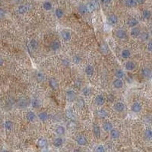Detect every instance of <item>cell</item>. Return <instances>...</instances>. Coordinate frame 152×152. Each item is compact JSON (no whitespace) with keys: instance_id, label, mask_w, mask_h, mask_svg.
<instances>
[{"instance_id":"obj_1","label":"cell","mask_w":152,"mask_h":152,"mask_svg":"<svg viewBox=\"0 0 152 152\" xmlns=\"http://www.w3.org/2000/svg\"><path fill=\"white\" fill-rule=\"evenodd\" d=\"M65 98L68 102H73L77 100L76 93L73 90H69L65 93Z\"/></svg>"},{"instance_id":"obj_2","label":"cell","mask_w":152,"mask_h":152,"mask_svg":"<svg viewBox=\"0 0 152 152\" xmlns=\"http://www.w3.org/2000/svg\"><path fill=\"white\" fill-rule=\"evenodd\" d=\"M30 5L27 4H21V5H18V7L17 8V12L19 14H24L30 10Z\"/></svg>"},{"instance_id":"obj_3","label":"cell","mask_w":152,"mask_h":152,"mask_svg":"<svg viewBox=\"0 0 152 152\" xmlns=\"http://www.w3.org/2000/svg\"><path fill=\"white\" fill-rule=\"evenodd\" d=\"M113 108L115 111H116L118 113H121V112L124 111L126 107H125V104L123 102L119 101V102H116V103L114 104V105L113 106Z\"/></svg>"},{"instance_id":"obj_4","label":"cell","mask_w":152,"mask_h":152,"mask_svg":"<svg viewBox=\"0 0 152 152\" xmlns=\"http://www.w3.org/2000/svg\"><path fill=\"white\" fill-rule=\"evenodd\" d=\"M131 110L135 113H140L142 110V105L140 102H134L131 107Z\"/></svg>"},{"instance_id":"obj_5","label":"cell","mask_w":152,"mask_h":152,"mask_svg":"<svg viewBox=\"0 0 152 152\" xmlns=\"http://www.w3.org/2000/svg\"><path fill=\"white\" fill-rule=\"evenodd\" d=\"M107 22L110 25L114 26L118 23V17L114 14H111L107 17Z\"/></svg>"},{"instance_id":"obj_6","label":"cell","mask_w":152,"mask_h":152,"mask_svg":"<svg viewBox=\"0 0 152 152\" xmlns=\"http://www.w3.org/2000/svg\"><path fill=\"white\" fill-rule=\"evenodd\" d=\"M77 144L80 146H85L88 144V140L84 136H78L75 139Z\"/></svg>"},{"instance_id":"obj_7","label":"cell","mask_w":152,"mask_h":152,"mask_svg":"<svg viewBox=\"0 0 152 152\" xmlns=\"http://www.w3.org/2000/svg\"><path fill=\"white\" fill-rule=\"evenodd\" d=\"M116 36L120 40H126L127 38V33L123 29H119L116 32Z\"/></svg>"},{"instance_id":"obj_8","label":"cell","mask_w":152,"mask_h":152,"mask_svg":"<svg viewBox=\"0 0 152 152\" xmlns=\"http://www.w3.org/2000/svg\"><path fill=\"white\" fill-rule=\"evenodd\" d=\"M105 101H106V99L105 97L101 95V94H98L97 96H96L95 97V104L99 106V107H101L103 106L104 104H105Z\"/></svg>"},{"instance_id":"obj_9","label":"cell","mask_w":152,"mask_h":152,"mask_svg":"<svg viewBox=\"0 0 152 152\" xmlns=\"http://www.w3.org/2000/svg\"><path fill=\"white\" fill-rule=\"evenodd\" d=\"M85 72L86 75L88 76V77L93 76L94 74V66L91 65H88L85 68Z\"/></svg>"},{"instance_id":"obj_10","label":"cell","mask_w":152,"mask_h":152,"mask_svg":"<svg viewBox=\"0 0 152 152\" xmlns=\"http://www.w3.org/2000/svg\"><path fill=\"white\" fill-rule=\"evenodd\" d=\"M141 33H142V32H141V30H140V28H139L138 27H135L132 28L131 30H130V35H131V37H133V38H137V37H139V35L141 34Z\"/></svg>"},{"instance_id":"obj_11","label":"cell","mask_w":152,"mask_h":152,"mask_svg":"<svg viewBox=\"0 0 152 152\" xmlns=\"http://www.w3.org/2000/svg\"><path fill=\"white\" fill-rule=\"evenodd\" d=\"M93 133L94 136L97 138V139H100L101 136V129L100 127L98 125L94 124L93 126Z\"/></svg>"},{"instance_id":"obj_12","label":"cell","mask_w":152,"mask_h":152,"mask_svg":"<svg viewBox=\"0 0 152 152\" xmlns=\"http://www.w3.org/2000/svg\"><path fill=\"white\" fill-rule=\"evenodd\" d=\"M61 37L65 41H69L72 38V34L70 33V31H69L67 30H64L61 32Z\"/></svg>"},{"instance_id":"obj_13","label":"cell","mask_w":152,"mask_h":152,"mask_svg":"<svg viewBox=\"0 0 152 152\" xmlns=\"http://www.w3.org/2000/svg\"><path fill=\"white\" fill-rule=\"evenodd\" d=\"M136 68V64L133 62V61H128L126 64H125V69L127 71H133L135 70Z\"/></svg>"},{"instance_id":"obj_14","label":"cell","mask_w":152,"mask_h":152,"mask_svg":"<svg viewBox=\"0 0 152 152\" xmlns=\"http://www.w3.org/2000/svg\"><path fill=\"white\" fill-rule=\"evenodd\" d=\"M35 78L38 82H43L46 80V75L42 72H37L35 75Z\"/></svg>"},{"instance_id":"obj_15","label":"cell","mask_w":152,"mask_h":152,"mask_svg":"<svg viewBox=\"0 0 152 152\" xmlns=\"http://www.w3.org/2000/svg\"><path fill=\"white\" fill-rule=\"evenodd\" d=\"M142 75L146 78H151L152 77L151 69L148 68H143L142 69Z\"/></svg>"},{"instance_id":"obj_16","label":"cell","mask_w":152,"mask_h":152,"mask_svg":"<svg viewBox=\"0 0 152 152\" xmlns=\"http://www.w3.org/2000/svg\"><path fill=\"white\" fill-rule=\"evenodd\" d=\"M139 24V21L136 18H130L128 20V21H127L128 26L129 27H131V28H133V27H136Z\"/></svg>"},{"instance_id":"obj_17","label":"cell","mask_w":152,"mask_h":152,"mask_svg":"<svg viewBox=\"0 0 152 152\" xmlns=\"http://www.w3.org/2000/svg\"><path fill=\"white\" fill-rule=\"evenodd\" d=\"M28 47H29V49L31 50V51H35L37 47H38V42L34 40V39H32L31 40H30L29 42V44H28Z\"/></svg>"},{"instance_id":"obj_18","label":"cell","mask_w":152,"mask_h":152,"mask_svg":"<svg viewBox=\"0 0 152 152\" xmlns=\"http://www.w3.org/2000/svg\"><path fill=\"white\" fill-rule=\"evenodd\" d=\"M97 116L100 119H104L108 116V113L104 109H100L97 110Z\"/></svg>"},{"instance_id":"obj_19","label":"cell","mask_w":152,"mask_h":152,"mask_svg":"<svg viewBox=\"0 0 152 152\" xmlns=\"http://www.w3.org/2000/svg\"><path fill=\"white\" fill-rule=\"evenodd\" d=\"M110 135L111 139H118L120 137V132L116 129H113L110 132Z\"/></svg>"},{"instance_id":"obj_20","label":"cell","mask_w":152,"mask_h":152,"mask_svg":"<svg viewBox=\"0 0 152 152\" xmlns=\"http://www.w3.org/2000/svg\"><path fill=\"white\" fill-rule=\"evenodd\" d=\"M37 118V116L33 111H28L26 114V119L29 122H33Z\"/></svg>"},{"instance_id":"obj_21","label":"cell","mask_w":152,"mask_h":152,"mask_svg":"<svg viewBox=\"0 0 152 152\" xmlns=\"http://www.w3.org/2000/svg\"><path fill=\"white\" fill-rule=\"evenodd\" d=\"M123 81L122 79H119V78H116L113 82V85L115 88H117V89H120V88H122L123 87Z\"/></svg>"},{"instance_id":"obj_22","label":"cell","mask_w":152,"mask_h":152,"mask_svg":"<svg viewBox=\"0 0 152 152\" xmlns=\"http://www.w3.org/2000/svg\"><path fill=\"white\" fill-rule=\"evenodd\" d=\"M65 131H66V129H65V126H58L56 128V129H55V132H56V133L58 135V136H63V135H65Z\"/></svg>"},{"instance_id":"obj_23","label":"cell","mask_w":152,"mask_h":152,"mask_svg":"<svg viewBox=\"0 0 152 152\" xmlns=\"http://www.w3.org/2000/svg\"><path fill=\"white\" fill-rule=\"evenodd\" d=\"M50 47H51V49L53 51H57V50H59L60 49L61 43H60V42L59 40H54V41L52 42Z\"/></svg>"},{"instance_id":"obj_24","label":"cell","mask_w":152,"mask_h":152,"mask_svg":"<svg viewBox=\"0 0 152 152\" xmlns=\"http://www.w3.org/2000/svg\"><path fill=\"white\" fill-rule=\"evenodd\" d=\"M102 128H103V129H104L105 132H110L113 129V124H112L110 122H106V123H104L103 124Z\"/></svg>"},{"instance_id":"obj_25","label":"cell","mask_w":152,"mask_h":152,"mask_svg":"<svg viewBox=\"0 0 152 152\" xmlns=\"http://www.w3.org/2000/svg\"><path fill=\"white\" fill-rule=\"evenodd\" d=\"M47 140L45 139V138H40L38 140H37V145L41 148H44L47 146Z\"/></svg>"},{"instance_id":"obj_26","label":"cell","mask_w":152,"mask_h":152,"mask_svg":"<svg viewBox=\"0 0 152 152\" xmlns=\"http://www.w3.org/2000/svg\"><path fill=\"white\" fill-rule=\"evenodd\" d=\"M87 8L88 10V12H93L97 9V5L94 2H89L86 5Z\"/></svg>"},{"instance_id":"obj_27","label":"cell","mask_w":152,"mask_h":152,"mask_svg":"<svg viewBox=\"0 0 152 152\" xmlns=\"http://www.w3.org/2000/svg\"><path fill=\"white\" fill-rule=\"evenodd\" d=\"M49 85L53 90H57L59 88V83L55 78H50L49 81Z\"/></svg>"},{"instance_id":"obj_28","label":"cell","mask_w":152,"mask_h":152,"mask_svg":"<svg viewBox=\"0 0 152 152\" xmlns=\"http://www.w3.org/2000/svg\"><path fill=\"white\" fill-rule=\"evenodd\" d=\"M92 93V90L90 87L88 86H86V87H84L81 90V94L85 97H88Z\"/></svg>"},{"instance_id":"obj_29","label":"cell","mask_w":152,"mask_h":152,"mask_svg":"<svg viewBox=\"0 0 152 152\" xmlns=\"http://www.w3.org/2000/svg\"><path fill=\"white\" fill-rule=\"evenodd\" d=\"M37 117H38V119H39L40 121L45 122V121H46V120H48L49 115H48V113H47L46 112H44V111H43V112H40V113L38 114Z\"/></svg>"},{"instance_id":"obj_30","label":"cell","mask_w":152,"mask_h":152,"mask_svg":"<svg viewBox=\"0 0 152 152\" xmlns=\"http://www.w3.org/2000/svg\"><path fill=\"white\" fill-rule=\"evenodd\" d=\"M63 145V139L61 137L56 138L53 141V145L56 148H60Z\"/></svg>"},{"instance_id":"obj_31","label":"cell","mask_w":152,"mask_h":152,"mask_svg":"<svg viewBox=\"0 0 152 152\" xmlns=\"http://www.w3.org/2000/svg\"><path fill=\"white\" fill-rule=\"evenodd\" d=\"M30 104H31V106L33 108H35V109H38L40 107V104H41L40 100L37 99V98H33V99H31Z\"/></svg>"},{"instance_id":"obj_32","label":"cell","mask_w":152,"mask_h":152,"mask_svg":"<svg viewBox=\"0 0 152 152\" xmlns=\"http://www.w3.org/2000/svg\"><path fill=\"white\" fill-rule=\"evenodd\" d=\"M13 126H14V123L11 120H6L4 123V128L8 131L11 130L13 129Z\"/></svg>"},{"instance_id":"obj_33","label":"cell","mask_w":152,"mask_h":152,"mask_svg":"<svg viewBox=\"0 0 152 152\" xmlns=\"http://www.w3.org/2000/svg\"><path fill=\"white\" fill-rule=\"evenodd\" d=\"M131 55H132L131 51L128 49H124L121 52V56L123 59H129L131 56Z\"/></svg>"},{"instance_id":"obj_34","label":"cell","mask_w":152,"mask_h":152,"mask_svg":"<svg viewBox=\"0 0 152 152\" xmlns=\"http://www.w3.org/2000/svg\"><path fill=\"white\" fill-rule=\"evenodd\" d=\"M43 8L46 11H50L53 8V4L49 1H44L43 3Z\"/></svg>"},{"instance_id":"obj_35","label":"cell","mask_w":152,"mask_h":152,"mask_svg":"<svg viewBox=\"0 0 152 152\" xmlns=\"http://www.w3.org/2000/svg\"><path fill=\"white\" fill-rule=\"evenodd\" d=\"M125 5L129 8H133L136 7L138 3L136 0H125Z\"/></svg>"},{"instance_id":"obj_36","label":"cell","mask_w":152,"mask_h":152,"mask_svg":"<svg viewBox=\"0 0 152 152\" xmlns=\"http://www.w3.org/2000/svg\"><path fill=\"white\" fill-rule=\"evenodd\" d=\"M78 11H79V13H80L81 14H82V15L86 14L88 12V8H87L86 5H80L78 6Z\"/></svg>"},{"instance_id":"obj_37","label":"cell","mask_w":152,"mask_h":152,"mask_svg":"<svg viewBox=\"0 0 152 152\" xmlns=\"http://www.w3.org/2000/svg\"><path fill=\"white\" fill-rule=\"evenodd\" d=\"M115 77L119 79H123L125 77V72L123 69H117L115 72Z\"/></svg>"},{"instance_id":"obj_38","label":"cell","mask_w":152,"mask_h":152,"mask_svg":"<svg viewBox=\"0 0 152 152\" xmlns=\"http://www.w3.org/2000/svg\"><path fill=\"white\" fill-rule=\"evenodd\" d=\"M55 15H56V17L57 18H59V19L62 18L63 16H64V11H63V10L61 9V8H57L55 10Z\"/></svg>"},{"instance_id":"obj_39","label":"cell","mask_w":152,"mask_h":152,"mask_svg":"<svg viewBox=\"0 0 152 152\" xmlns=\"http://www.w3.org/2000/svg\"><path fill=\"white\" fill-rule=\"evenodd\" d=\"M138 38L142 41H146L149 39V33L147 32H142Z\"/></svg>"},{"instance_id":"obj_40","label":"cell","mask_w":152,"mask_h":152,"mask_svg":"<svg viewBox=\"0 0 152 152\" xmlns=\"http://www.w3.org/2000/svg\"><path fill=\"white\" fill-rule=\"evenodd\" d=\"M18 104L20 107H27L28 105V101L27 99L25 98H21L18 102Z\"/></svg>"},{"instance_id":"obj_41","label":"cell","mask_w":152,"mask_h":152,"mask_svg":"<svg viewBox=\"0 0 152 152\" xmlns=\"http://www.w3.org/2000/svg\"><path fill=\"white\" fill-rule=\"evenodd\" d=\"M142 17L143 18L146 19V20H148L151 18V12L149 11V10H147V9H145L143 11H142Z\"/></svg>"},{"instance_id":"obj_42","label":"cell","mask_w":152,"mask_h":152,"mask_svg":"<svg viewBox=\"0 0 152 152\" xmlns=\"http://www.w3.org/2000/svg\"><path fill=\"white\" fill-rule=\"evenodd\" d=\"M100 52H101L102 54L106 55V54H107L108 52H109V47H108V46H107V44H104H104H102V45L100 46Z\"/></svg>"},{"instance_id":"obj_43","label":"cell","mask_w":152,"mask_h":152,"mask_svg":"<svg viewBox=\"0 0 152 152\" xmlns=\"http://www.w3.org/2000/svg\"><path fill=\"white\" fill-rule=\"evenodd\" d=\"M144 136H145V137L147 139H148V140L151 139H152V129H146L145 130Z\"/></svg>"},{"instance_id":"obj_44","label":"cell","mask_w":152,"mask_h":152,"mask_svg":"<svg viewBox=\"0 0 152 152\" xmlns=\"http://www.w3.org/2000/svg\"><path fill=\"white\" fill-rule=\"evenodd\" d=\"M72 61L75 64H80L82 61V58L78 55H75V56H73Z\"/></svg>"},{"instance_id":"obj_45","label":"cell","mask_w":152,"mask_h":152,"mask_svg":"<svg viewBox=\"0 0 152 152\" xmlns=\"http://www.w3.org/2000/svg\"><path fill=\"white\" fill-rule=\"evenodd\" d=\"M66 115H67V116H68L69 118L72 119V120L75 119V113H74L72 110H66Z\"/></svg>"},{"instance_id":"obj_46","label":"cell","mask_w":152,"mask_h":152,"mask_svg":"<svg viewBox=\"0 0 152 152\" xmlns=\"http://www.w3.org/2000/svg\"><path fill=\"white\" fill-rule=\"evenodd\" d=\"M94 152H105V148L103 145H97V146L95 147Z\"/></svg>"},{"instance_id":"obj_47","label":"cell","mask_w":152,"mask_h":152,"mask_svg":"<svg viewBox=\"0 0 152 152\" xmlns=\"http://www.w3.org/2000/svg\"><path fill=\"white\" fill-rule=\"evenodd\" d=\"M76 101H77V105H78V107L82 108V107L85 106V101H84L83 99H81V98H78V99L76 100Z\"/></svg>"},{"instance_id":"obj_48","label":"cell","mask_w":152,"mask_h":152,"mask_svg":"<svg viewBox=\"0 0 152 152\" xmlns=\"http://www.w3.org/2000/svg\"><path fill=\"white\" fill-rule=\"evenodd\" d=\"M148 50L150 52H152V40L150 41L148 44Z\"/></svg>"},{"instance_id":"obj_49","label":"cell","mask_w":152,"mask_h":152,"mask_svg":"<svg viewBox=\"0 0 152 152\" xmlns=\"http://www.w3.org/2000/svg\"><path fill=\"white\" fill-rule=\"evenodd\" d=\"M100 1H101V2H102L104 5H109V4L111 2L112 0H100Z\"/></svg>"},{"instance_id":"obj_50","label":"cell","mask_w":152,"mask_h":152,"mask_svg":"<svg viewBox=\"0 0 152 152\" xmlns=\"http://www.w3.org/2000/svg\"><path fill=\"white\" fill-rule=\"evenodd\" d=\"M5 11H4V10L2 8L1 10H0V15H1V18H2L3 17H4V15H5Z\"/></svg>"},{"instance_id":"obj_51","label":"cell","mask_w":152,"mask_h":152,"mask_svg":"<svg viewBox=\"0 0 152 152\" xmlns=\"http://www.w3.org/2000/svg\"><path fill=\"white\" fill-rule=\"evenodd\" d=\"M136 1H137V3H138V4L142 5V4H144V3L145 2L146 0H136Z\"/></svg>"},{"instance_id":"obj_52","label":"cell","mask_w":152,"mask_h":152,"mask_svg":"<svg viewBox=\"0 0 152 152\" xmlns=\"http://www.w3.org/2000/svg\"><path fill=\"white\" fill-rule=\"evenodd\" d=\"M24 1V0H14V2H16V3H18V4H21V3H22Z\"/></svg>"},{"instance_id":"obj_53","label":"cell","mask_w":152,"mask_h":152,"mask_svg":"<svg viewBox=\"0 0 152 152\" xmlns=\"http://www.w3.org/2000/svg\"><path fill=\"white\" fill-rule=\"evenodd\" d=\"M73 152H82L81 150H79V149H75Z\"/></svg>"},{"instance_id":"obj_54","label":"cell","mask_w":152,"mask_h":152,"mask_svg":"<svg viewBox=\"0 0 152 152\" xmlns=\"http://www.w3.org/2000/svg\"><path fill=\"white\" fill-rule=\"evenodd\" d=\"M3 64V60H2V58H1V65H2Z\"/></svg>"},{"instance_id":"obj_55","label":"cell","mask_w":152,"mask_h":152,"mask_svg":"<svg viewBox=\"0 0 152 152\" xmlns=\"http://www.w3.org/2000/svg\"><path fill=\"white\" fill-rule=\"evenodd\" d=\"M2 152H9L8 151H6V150H5V151H2Z\"/></svg>"}]
</instances>
